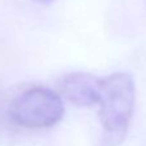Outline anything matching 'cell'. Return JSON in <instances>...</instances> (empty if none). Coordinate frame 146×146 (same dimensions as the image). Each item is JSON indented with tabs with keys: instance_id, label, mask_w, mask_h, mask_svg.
I'll list each match as a JSON object with an SVG mask.
<instances>
[{
	"instance_id": "4",
	"label": "cell",
	"mask_w": 146,
	"mask_h": 146,
	"mask_svg": "<svg viewBox=\"0 0 146 146\" xmlns=\"http://www.w3.org/2000/svg\"><path fill=\"white\" fill-rule=\"evenodd\" d=\"M38 3H43V4H47V3H52L53 0H35Z\"/></svg>"
},
{
	"instance_id": "2",
	"label": "cell",
	"mask_w": 146,
	"mask_h": 146,
	"mask_svg": "<svg viewBox=\"0 0 146 146\" xmlns=\"http://www.w3.org/2000/svg\"><path fill=\"white\" fill-rule=\"evenodd\" d=\"M64 115V102L56 92L34 88L23 92L11 105V116L19 125L45 128L54 125Z\"/></svg>"
},
{
	"instance_id": "3",
	"label": "cell",
	"mask_w": 146,
	"mask_h": 146,
	"mask_svg": "<svg viewBox=\"0 0 146 146\" xmlns=\"http://www.w3.org/2000/svg\"><path fill=\"white\" fill-rule=\"evenodd\" d=\"M102 79L86 72H71L60 82V92L69 102L76 106H92L98 104Z\"/></svg>"
},
{
	"instance_id": "1",
	"label": "cell",
	"mask_w": 146,
	"mask_h": 146,
	"mask_svg": "<svg viewBox=\"0 0 146 146\" xmlns=\"http://www.w3.org/2000/svg\"><path fill=\"white\" fill-rule=\"evenodd\" d=\"M135 83L129 74L115 72L102 79L100 89V121L106 146L124 140L135 110Z\"/></svg>"
}]
</instances>
